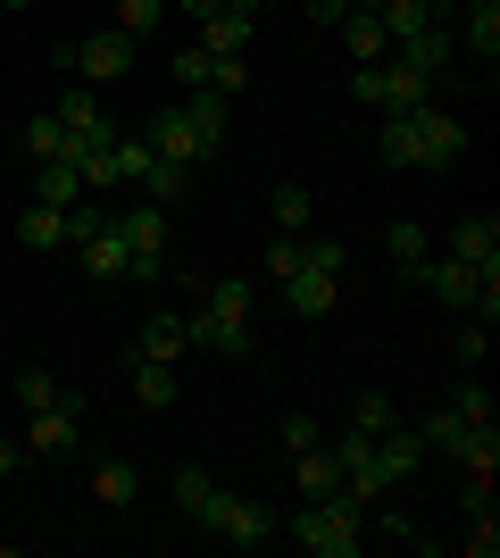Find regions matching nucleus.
<instances>
[{
  "label": "nucleus",
  "instance_id": "nucleus-35",
  "mask_svg": "<svg viewBox=\"0 0 500 558\" xmlns=\"http://www.w3.org/2000/svg\"><path fill=\"white\" fill-rule=\"evenodd\" d=\"M417 434H426V450H442V459H459V442H467V417H459V409H434V417L417 425Z\"/></svg>",
  "mask_w": 500,
  "mask_h": 558
},
{
  "label": "nucleus",
  "instance_id": "nucleus-36",
  "mask_svg": "<svg viewBox=\"0 0 500 558\" xmlns=\"http://www.w3.org/2000/svg\"><path fill=\"white\" fill-rule=\"evenodd\" d=\"M484 350H492V326H484V317H467V326L451 333V359H459L467 375H476V367H484Z\"/></svg>",
  "mask_w": 500,
  "mask_h": 558
},
{
  "label": "nucleus",
  "instance_id": "nucleus-24",
  "mask_svg": "<svg viewBox=\"0 0 500 558\" xmlns=\"http://www.w3.org/2000/svg\"><path fill=\"white\" fill-rule=\"evenodd\" d=\"M383 251H392V267H401V276L417 283V276H426V258H434V233H426V226H408V217H401V226L383 233Z\"/></svg>",
  "mask_w": 500,
  "mask_h": 558
},
{
  "label": "nucleus",
  "instance_id": "nucleus-42",
  "mask_svg": "<svg viewBox=\"0 0 500 558\" xmlns=\"http://www.w3.org/2000/svg\"><path fill=\"white\" fill-rule=\"evenodd\" d=\"M451 409H459V417H467V425H492V392H484L476 375H467V384H459V392H451Z\"/></svg>",
  "mask_w": 500,
  "mask_h": 558
},
{
  "label": "nucleus",
  "instance_id": "nucleus-8",
  "mask_svg": "<svg viewBox=\"0 0 500 558\" xmlns=\"http://www.w3.org/2000/svg\"><path fill=\"white\" fill-rule=\"evenodd\" d=\"M50 117H59V125H68L75 142H118V134H125L118 117L100 109V93H93V84H68V93H59V109H50Z\"/></svg>",
  "mask_w": 500,
  "mask_h": 558
},
{
  "label": "nucleus",
  "instance_id": "nucleus-28",
  "mask_svg": "<svg viewBox=\"0 0 500 558\" xmlns=\"http://www.w3.org/2000/svg\"><path fill=\"white\" fill-rule=\"evenodd\" d=\"M459 43H467V50L484 59V75L500 68V0H492V9H467V25H459Z\"/></svg>",
  "mask_w": 500,
  "mask_h": 558
},
{
  "label": "nucleus",
  "instance_id": "nucleus-27",
  "mask_svg": "<svg viewBox=\"0 0 500 558\" xmlns=\"http://www.w3.org/2000/svg\"><path fill=\"white\" fill-rule=\"evenodd\" d=\"M59 400H68V409H84V392H68L50 367H17V409H59Z\"/></svg>",
  "mask_w": 500,
  "mask_h": 558
},
{
  "label": "nucleus",
  "instance_id": "nucleus-19",
  "mask_svg": "<svg viewBox=\"0 0 500 558\" xmlns=\"http://www.w3.org/2000/svg\"><path fill=\"white\" fill-rule=\"evenodd\" d=\"M125 384H134L143 409H167V400H175V367H167V359H143V350H125Z\"/></svg>",
  "mask_w": 500,
  "mask_h": 558
},
{
  "label": "nucleus",
  "instance_id": "nucleus-47",
  "mask_svg": "<svg viewBox=\"0 0 500 558\" xmlns=\"http://www.w3.org/2000/svg\"><path fill=\"white\" fill-rule=\"evenodd\" d=\"M351 100H358V109H376V100H383V68H351Z\"/></svg>",
  "mask_w": 500,
  "mask_h": 558
},
{
  "label": "nucleus",
  "instance_id": "nucleus-48",
  "mask_svg": "<svg viewBox=\"0 0 500 558\" xmlns=\"http://www.w3.org/2000/svg\"><path fill=\"white\" fill-rule=\"evenodd\" d=\"M301 9H309V25H342L351 17V0H301Z\"/></svg>",
  "mask_w": 500,
  "mask_h": 558
},
{
  "label": "nucleus",
  "instance_id": "nucleus-25",
  "mask_svg": "<svg viewBox=\"0 0 500 558\" xmlns=\"http://www.w3.org/2000/svg\"><path fill=\"white\" fill-rule=\"evenodd\" d=\"M34 201H50V209L84 201V175H75V159H34Z\"/></svg>",
  "mask_w": 500,
  "mask_h": 558
},
{
  "label": "nucleus",
  "instance_id": "nucleus-51",
  "mask_svg": "<svg viewBox=\"0 0 500 558\" xmlns=\"http://www.w3.org/2000/svg\"><path fill=\"white\" fill-rule=\"evenodd\" d=\"M451 9H492V0H451Z\"/></svg>",
  "mask_w": 500,
  "mask_h": 558
},
{
  "label": "nucleus",
  "instance_id": "nucleus-41",
  "mask_svg": "<svg viewBox=\"0 0 500 558\" xmlns=\"http://www.w3.org/2000/svg\"><path fill=\"white\" fill-rule=\"evenodd\" d=\"M159 17H167V0H118V34H134V43H143Z\"/></svg>",
  "mask_w": 500,
  "mask_h": 558
},
{
  "label": "nucleus",
  "instance_id": "nucleus-46",
  "mask_svg": "<svg viewBox=\"0 0 500 558\" xmlns=\"http://www.w3.org/2000/svg\"><path fill=\"white\" fill-rule=\"evenodd\" d=\"M459 509H467V517H492V475H467V484H459Z\"/></svg>",
  "mask_w": 500,
  "mask_h": 558
},
{
  "label": "nucleus",
  "instance_id": "nucleus-15",
  "mask_svg": "<svg viewBox=\"0 0 500 558\" xmlns=\"http://www.w3.org/2000/svg\"><path fill=\"white\" fill-rule=\"evenodd\" d=\"M451 258H476V267H500V217L492 209H467L451 226Z\"/></svg>",
  "mask_w": 500,
  "mask_h": 558
},
{
  "label": "nucleus",
  "instance_id": "nucleus-50",
  "mask_svg": "<svg viewBox=\"0 0 500 558\" xmlns=\"http://www.w3.org/2000/svg\"><path fill=\"white\" fill-rule=\"evenodd\" d=\"M0 475H17V442H0Z\"/></svg>",
  "mask_w": 500,
  "mask_h": 558
},
{
  "label": "nucleus",
  "instance_id": "nucleus-13",
  "mask_svg": "<svg viewBox=\"0 0 500 558\" xmlns=\"http://www.w3.org/2000/svg\"><path fill=\"white\" fill-rule=\"evenodd\" d=\"M426 100H434V75H426V68H408V59H383V100H376V117L426 109Z\"/></svg>",
  "mask_w": 500,
  "mask_h": 558
},
{
  "label": "nucleus",
  "instance_id": "nucleus-11",
  "mask_svg": "<svg viewBox=\"0 0 500 558\" xmlns=\"http://www.w3.org/2000/svg\"><path fill=\"white\" fill-rule=\"evenodd\" d=\"M392 59H408V68H426L434 84H442V75H451V59H459V34H451L442 17H434V25H417V34H408V43L392 50Z\"/></svg>",
  "mask_w": 500,
  "mask_h": 558
},
{
  "label": "nucleus",
  "instance_id": "nucleus-43",
  "mask_svg": "<svg viewBox=\"0 0 500 558\" xmlns=\"http://www.w3.org/2000/svg\"><path fill=\"white\" fill-rule=\"evenodd\" d=\"M292 267H301V233H276V242H267V276L284 283Z\"/></svg>",
  "mask_w": 500,
  "mask_h": 558
},
{
  "label": "nucleus",
  "instance_id": "nucleus-53",
  "mask_svg": "<svg viewBox=\"0 0 500 558\" xmlns=\"http://www.w3.org/2000/svg\"><path fill=\"white\" fill-rule=\"evenodd\" d=\"M0 9H25V0H0Z\"/></svg>",
  "mask_w": 500,
  "mask_h": 558
},
{
  "label": "nucleus",
  "instance_id": "nucleus-30",
  "mask_svg": "<svg viewBox=\"0 0 500 558\" xmlns=\"http://www.w3.org/2000/svg\"><path fill=\"white\" fill-rule=\"evenodd\" d=\"M184 117H192V125H200V134H209V142H225V125H234V100L200 84V93H184Z\"/></svg>",
  "mask_w": 500,
  "mask_h": 558
},
{
  "label": "nucleus",
  "instance_id": "nucleus-55",
  "mask_svg": "<svg viewBox=\"0 0 500 558\" xmlns=\"http://www.w3.org/2000/svg\"><path fill=\"white\" fill-rule=\"evenodd\" d=\"M242 9H267V0H242Z\"/></svg>",
  "mask_w": 500,
  "mask_h": 558
},
{
  "label": "nucleus",
  "instance_id": "nucleus-21",
  "mask_svg": "<svg viewBox=\"0 0 500 558\" xmlns=\"http://www.w3.org/2000/svg\"><path fill=\"white\" fill-rule=\"evenodd\" d=\"M75 258H84V276H93V283H118V276H134V251H125V242H118L109 226H100V233H93V242H84Z\"/></svg>",
  "mask_w": 500,
  "mask_h": 558
},
{
  "label": "nucleus",
  "instance_id": "nucleus-18",
  "mask_svg": "<svg viewBox=\"0 0 500 558\" xmlns=\"http://www.w3.org/2000/svg\"><path fill=\"white\" fill-rule=\"evenodd\" d=\"M342 43H351V68H383V59H392V34L376 25V9H351V17H342Z\"/></svg>",
  "mask_w": 500,
  "mask_h": 558
},
{
  "label": "nucleus",
  "instance_id": "nucleus-39",
  "mask_svg": "<svg viewBox=\"0 0 500 558\" xmlns=\"http://www.w3.org/2000/svg\"><path fill=\"white\" fill-rule=\"evenodd\" d=\"M100 226H109V209H100V201H68V251H84Z\"/></svg>",
  "mask_w": 500,
  "mask_h": 558
},
{
  "label": "nucleus",
  "instance_id": "nucleus-31",
  "mask_svg": "<svg viewBox=\"0 0 500 558\" xmlns=\"http://www.w3.org/2000/svg\"><path fill=\"white\" fill-rule=\"evenodd\" d=\"M376 25L392 34V50H401L417 25H434V9H426V0H376Z\"/></svg>",
  "mask_w": 500,
  "mask_h": 558
},
{
  "label": "nucleus",
  "instance_id": "nucleus-20",
  "mask_svg": "<svg viewBox=\"0 0 500 558\" xmlns=\"http://www.w3.org/2000/svg\"><path fill=\"white\" fill-rule=\"evenodd\" d=\"M93 500H100V509H134V500H143L134 459H100V466H93Z\"/></svg>",
  "mask_w": 500,
  "mask_h": 558
},
{
  "label": "nucleus",
  "instance_id": "nucleus-1",
  "mask_svg": "<svg viewBox=\"0 0 500 558\" xmlns=\"http://www.w3.org/2000/svg\"><path fill=\"white\" fill-rule=\"evenodd\" d=\"M376 159L383 167H426V175H451L459 159H467V125H459L451 109H401L376 125Z\"/></svg>",
  "mask_w": 500,
  "mask_h": 558
},
{
  "label": "nucleus",
  "instance_id": "nucleus-4",
  "mask_svg": "<svg viewBox=\"0 0 500 558\" xmlns=\"http://www.w3.org/2000/svg\"><path fill=\"white\" fill-rule=\"evenodd\" d=\"M192 525H200V534H217V542H234V550L276 542V509H267V500H242V492H225V484L200 500V517H192Z\"/></svg>",
  "mask_w": 500,
  "mask_h": 558
},
{
  "label": "nucleus",
  "instance_id": "nucleus-23",
  "mask_svg": "<svg viewBox=\"0 0 500 558\" xmlns=\"http://www.w3.org/2000/svg\"><path fill=\"white\" fill-rule=\"evenodd\" d=\"M17 242H25V251H68V209L34 201V209L17 217Z\"/></svg>",
  "mask_w": 500,
  "mask_h": 558
},
{
  "label": "nucleus",
  "instance_id": "nucleus-2",
  "mask_svg": "<svg viewBox=\"0 0 500 558\" xmlns=\"http://www.w3.org/2000/svg\"><path fill=\"white\" fill-rule=\"evenodd\" d=\"M276 534H292L309 558H358V542H367V509H358L351 492H326V500H301L292 525H276Z\"/></svg>",
  "mask_w": 500,
  "mask_h": 558
},
{
  "label": "nucleus",
  "instance_id": "nucleus-32",
  "mask_svg": "<svg viewBox=\"0 0 500 558\" xmlns=\"http://www.w3.org/2000/svg\"><path fill=\"white\" fill-rule=\"evenodd\" d=\"M276 233H309V217H317V201H309V184H276Z\"/></svg>",
  "mask_w": 500,
  "mask_h": 558
},
{
  "label": "nucleus",
  "instance_id": "nucleus-3",
  "mask_svg": "<svg viewBox=\"0 0 500 558\" xmlns=\"http://www.w3.org/2000/svg\"><path fill=\"white\" fill-rule=\"evenodd\" d=\"M442 308H459V317H484V326H500V267H476V258H426V276H417Z\"/></svg>",
  "mask_w": 500,
  "mask_h": 558
},
{
  "label": "nucleus",
  "instance_id": "nucleus-45",
  "mask_svg": "<svg viewBox=\"0 0 500 558\" xmlns=\"http://www.w3.org/2000/svg\"><path fill=\"white\" fill-rule=\"evenodd\" d=\"M476 534H467V558H500V517H467Z\"/></svg>",
  "mask_w": 500,
  "mask_h": 558
},
{
  "label": "nucleus",
  "instance_id": "nucleus-33",
  "mask_svg": "<svg viewBox=\"0 0 500 558\" xmlns=\"http://www.w3.org/2000/svg\"><path fill=\"white\" fill-rule=\"evenodd\" d=\"M367 509H376V534H383V542H401V550H426L417 517H408V509H392V492H383V500H367Z\"/></svg>",
  "mask_w": 500,
  "mask_h": 558
},
{
  "label": "nucleus",
  "instance_id": "nucleus-14",
  "mask_svg": "<svg viewBox=\"0 0 500 558\" xmlns=\"http://www.w3.org/2000/svg\"><path fill=\"white\" fill-rule=\"evenodd\" d=\"M192 350H217V359H242L251 350V317H217V308H192Z\"/></svg>",
  "mask_w": 500,
  "mask_h": 558
},
{
  "label": "nucleus",
  "instance_id": "nucleus-29",
  "mask_svg": "<svg viewBox=\"0 0 500 558\" xmlns=\"http://www.w3.org/2000/svg\"><path fill=\"white\" fill-rule=\"evenodd\" d=\"M75 175H84V192H125L118 142H93V150H84V159H75Z\"/></svg>",
  "mask_w": 500,
  "mask_h": 558
},
{
  "label": "nucleus",
  "instance_id": "nucleus-26",
  "mask_svg": "<svg viewBox=\"0 0 500 558\" xmlns=\"http://www.w3.org/2000/svg\"><path fill=\"white\" fill-rule=\"evenodd\" d=\"M192 175H200V167H184V159H159V150H150V167L134 175V192H150V201H184V192H192Z\"/></svg>",
  "mask_w": 500,
  "mask_h": 558
},
{
  "label": "nucleus",
  "instance_id": "nucleus-44",
  "mask_svg": "<svg viewBox=\"0 0 500 558\" xmlns=\"http://www.w3.org/2000/svg\"><path fill=\"white\" fill-rule=\"evenodd\" d=\"M326 434H317V417H284V459H301V450H317Z\"/></svg>",
  "mask_w": 500,
  "mask_h": 558
},
{
  "label": "nucleus",
  "instance_id": "nucleus-38",
  "mask_svg": "<svg viewBox=\"0 0 500 558\" xmlns=\"http://www.w3.org/2000/svg\"><path fill=\"white\" fill-rule=\"evenodd\" d=\"M392 417H401V409H392V392H358V400H351V425H358V434H383Z\"/></svg>",
  "mask_w": 500,
  "mask_h": 558
},
{
  "label": "nucleus",
  "instance_id": "nucleus-6",
  "mask_svg": "<svg viewBox=\"0 0 500 558\" xmlns=\"http://www.w3.org/2000/svg\"><path fill=\"white\" fill-rule=\"evenodd\" d=\"M59 68H75L84 84H109V75L134 68V34H118V25H100V34H84V43L59 50Z\"/></svg>",
  "mask_w": 500,
  "mask_h": 558
},
{
  "label": "nucleus",
  "instance_id": "nucleus-52",
  "mask_svg": "<svg viewBox=\"0 0 500 558\" xmlns=\"http://www.w3.org/2000/svg\"><path fill=\"white\" fill-rule=\"evenodd\" d=\"M426 9H434V17H442V9H451V0H426Z\"/></svg>",
  "mask_w": 500,
  "mask_h": 558
},
{
  "label": "nucleus",
  "instance_id": "nucleus-54",
  "mask_svg": "<svg viewBox=\"0 0 500 558\" xmlns=\"http://www.w3.org/2000/svg\"><path fill=\"white\" fill-rule=\"evenodd\" d=\"M351 9H376V0H351Z\"/></svg>",
  "mask_w": 500,
  "mask_h": 558
},
{
  "label": "nucleus",
  "instance_id": "nucleus-12",
  "mask_svg": "<svg viewBox=\"0 0 500 558\" xmlns=\"http://www.w3.org/2000/svg\"><path fill=\"white\" fill-rule=\"evenodd\" d=\"M251 34H259V9H217V17H200V50H217V59H251Z\"/></svg>",
  "mask_w": 500,
  "mask_h": 558
},
{
  "label": "nucleus",
  "instance_id": "nucleus-22",
  "mask_svg": "<svg viewBox=\"0 0 500 558\" xmlns=\"http://www.w3.org/2000/svg\"><path fill=\"white\" fill-rule=\"evenodd\" d=\"M292 484H301V500H326V492H342V459H333L326 442L301 450V459H292Z\"/></svg>",
  "mask_w": 500,
  "mask_h": 558
},
{
  "label": "nucleus",
  "instance_id": "nucleus-40",
  "mask_svg": "<svg viewBox=\"0 0 500 558\" xmlns=\"http://www.w3.org/2000/svg\"><path fill=\"white\" fill-rule=\"evenodd\" d=\"M209 466H175V509H184V517H200V500H209Z\"/></svg>",
  "mask_w": 500,
  "mask_h": 558
},
{
  "label": "nucleus",
  "instance_id": "nucleus-34",
  "mask_svg": "<svg viewBox=\"0 0 500 558\" xmlns=\"http://www.w3.org/2000/svg\"><path fill=\"white\" fill-rule=\"evenodd\" d=\"M200 308H217V317H251V276H209Z\"/></svg>",
  "mask_w": 500,
  "mask_h": 558
},
{
  "label": "nucleus",
  "instance_id": "nucleus-16",
  "mask_svg": "<svg viewBox=\"0 0 500 558\" xmlns=\"http://www.w3.org/2000/svg\"><path fill=\"white\" fill-rule=\"evenodd\" d=\"M134 350H143V359H167V367H175V359L192 350V326L175 317V308H150V326L134 333Z\"/></svg>",
  "mask_w": 500,
  "mask_h": 558
},
{
  "label": "nucleus",
  "instance_id": "nucleus-49",
  "mask_svg": "<svg viewBox=\"0 0 500 558\" xmlns=\"http://www.w3.org/2000/svg\"><path fill=\"white\" fill-rule=\"evenodd\" d=\"M175 9H184V17L200 25V17H217V9H234V0H175Z\"/></svg>",
  "mask_w": 500,
  "mask_h": 558
},
{
  "label": "nucleus",
  "instance_id": "nucleus-9",
  "mask_svg": "<svg viewBox=\"0 0 500 558\" xmlns=\"http://www.w3.org/2000/svg\"><path fill=\"white\" fill-rule=\"evenodd\" d=\"M333 292H342V276H333V267H309V258L284 276V308L292 317H333Z\"/></svg>",
  "mask_w": 500,
  "mask_h": 558
},
{
  "label": "nucleus",
  "instance_id": "nucleus-7",
  "mask_svg": "<svg viewBox=\"0 0 500 558\" xmlns=\"http://www.w3.org/2000/svg\"><path fill=\"white\" fill-rule=\"evenodd\" d=\"M150 150H159V159H184V167H209L217 150H225V142H209V134H200V125L184 117V100H167V109L150 117Z\"/></svg>",
  "mask_w": 500,
  "mask_h": 558
},
{
  "label": "nucleus",
  "instance_id": "nucleus-17",
  "mask_svg": "<svg viewBox=\"0 0 500 558\" xmlns=\"http://www.w3.org/2000/svg\"><path fill=\"white\" fill-rule=\"evenodd\" d=\"M17 142H25V159H84V150H93V142H75L50 109H42V117H25V134H17Z\"/></svg>",
  "mask_w": 500,
  "mask_h": 558
},
{
  "label": "nucleus",
  "instance_id": "nucleus-10",
  "mask_svg": "<svg viewBox=\"0 0 500 558\" xmlns=\"http://www.w3.org/2000/svg\"><path fill=\"white\" fill-rule=\"evenodd\" d=\"M75 417H84V409H68V400H59V409H25V450H34V459H68Z\"/></svg>",
  "mask_w": 500,
  "mask_h": 558
},
{
  "label": "nucleus",
  "instance_id": "nucleus-37",
  "mask_svg": "<svg viewBox=\"0 0 500 558\" xmlns=\"http://www.w3.org/2000/svg\"><path fill=\"white\" fill-rule=\"evenodd\" d=\"M209 68H217V59H209V50H200V43L167 59V75H175V93H200V84H209Z\"/></svg>",
  "mask_w": 500,
  "mask_h": 558
},
{
  "label": "nucleus",
  "instance_id": "nucleus-5",
  "mask_svg": "<svg viewBox=\"0 0 500 558\" xmlns=\"http://www.w3.org/2000/svg\"><path fill=\"white\" fill-rule=\"evenodd\" d=\"M109 233L134 251V283L167 276V209H159V201H125V209H109Z\"/></svg>",
  "mask_w": 500,
  "mask_h": 558
}]
</instances>
